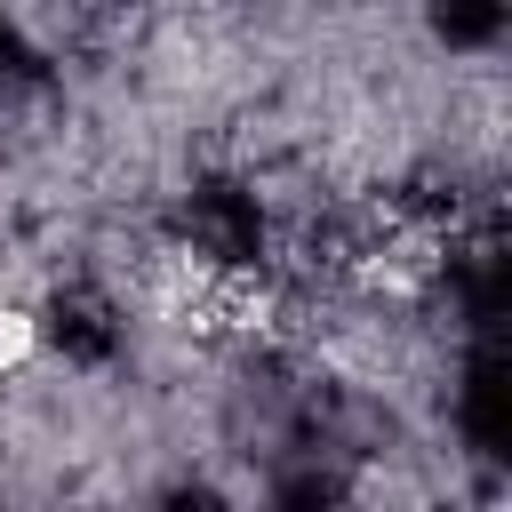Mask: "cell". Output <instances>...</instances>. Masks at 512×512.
Returning a JSON list of instances; mask_svg holds the SVG:
<instances>
[{"mask_svg":"<svg viewBox=\"0 0 512 512\" xmlns=\"http://www.w3.org/2000/svg\"><path fill=\"white\" fill-rule=\"evenodd\" d=\"M264 512H344V480H336L320 456L280 464V472H272V488H264Z\"/></svg>","mask_w":512,"mask_h":512,"instance_id":"277c9868","label":"cell"},{"mask_svg":"<svg viewBox=\"0 0 512 512\" xmlns=\"http://www.w3.org/2000/svg\"><path fill=\"white\" fill-rule=\"evenodd\" d=\"M40 80H48V56L32 48V32L16 16H0V104L24 96V88H40Z\"/></svg>","mask_w":512,"mask_h":512,"instance_id":"8992f818","label":"cell"},{"mask_svg":"<svg viewBox=\"0 0 512 512\" xmlns=\"http://www.w3.org/2000/svg\"><path fill=\"white\" fill-rule=\"evenodd\" d=\"M152 512H240L216 480H200V472H184V480H168L160 496H152Z\"/></svg>","mask_w":512,"mask_h":512,"instance_id":"52a82bcc","label":"cell"},{"mask_svg":"<svg viewBox=\"0 0 512 512\" xmlns=\"http://www.w3.org/2000/svg\"><path fill=\"white\" fill-rule=\"evenodd\" d=\"M504 400H512V368H504V344L488 328V336H472V352L456 368V432L480 464H504Z\"/></svg>","mask_w":512,"mask_h":512,"instance_id":"7a4b0ae2","label":"cell"},{"mask_svg":"<svg viewBox=\"0 0 512 512\" xmlns=\"http://www.w3.org/2000/svg\"><path fill=\"white\" fill-rule=\"evenodd\" d=\"M184 232H192V248H200L208 264H256V256H264V208H256V192L232 184V176L192 184Z\"/></svg>","mask_w":512,"mask_h":512,"instance_id":"6da1fadb","label":"cell"},{"mask_svg":"<svg viewBox=\"0 0 512 512\" xmlns=\"http://www.w3.org/2000/svg\"><path fill=\"white\" fill-rule=\"evenodd\" d=\"M504 32H512V8H496V0L488 8H432V40L440 48H496Z\"/></svg>","mask_w":512,"mask_h":512,"instance_id":"5b68a950","label":"cell"},{"mask_svg":"<svg viewBox=\"0 0 512 512\" xmlns=\"http://www.w3.org/2000/svg\"><path fill=\"white\" fill-rule=\"evenodd\" d=\"M40 336H48L64 360H80V368H96V360L120 352V320H112V304H104L96 288H56V296L40 304Z\"/></svg>","mask_w":512,"mask_h":512,"instance_id":"3957f363","label":"cell"}]
</instances>
